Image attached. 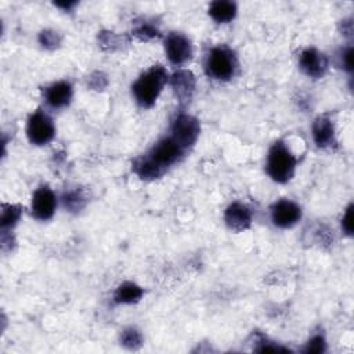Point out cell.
I'll list each match as a JSON object with an SVG mask.
<instances>
[{"mask_svg": "<svg viewBox=\"0 0 354 354\" xmlns=\"http://www.w3.org/2000/svg\"><path fill=\"white\" fill-rule=\"evenodd\" d=\"M302 217V209L292 201L281 199L272 208L273 223L280 228H289L295 225Z\"/></svg>", "mask_w": 354, "mask_h": 354, "instance_id": "7", "label": "cell"}, {"mask_svg": "<svg viewBox=\"0 0 354 354\" xmlns=\"http://www.w3.org/2000/svg\"><path fill=\"white\" fill-rule=\"evenodd\" d=\"M296 169V158L288 150V147L278 142L276 143L269 153L267 158V173L277 183L289 181Z\"/></svg>", "mask_w": 354, "mask_h": 354, "instance_id": "2", "label": "cell"}, {"mask_svg": "<svg viewBox=\"0 0 354 354\" xmlns=\"http://www.w3.org/2000/svg\"><path fill=\"white\" fill-rule=\"evenodd\" d=\"M299 64H300L302 71L306 75H309L311 78H316V79L321 78L328 68L327 57L316 49H306L300 54Z\"/></svg>", "mask_w": 354, "mask_h": 354, "instance_id": "10", "label": "cell"}, {"mask_svg": "<svg viewBox=\"0 0 354 354\" xmlns=\"http://www.w3.org/2000/svg\"><path fill=\"white\" fill-rule=\"evenodd\" d=\"M166 82H168L166 69L162 65L151 67L135 82L132 87L136 101L144 108L153 107Z\"/></svg>", "mask_w": 354, "mask_h": 354, "instance_id": "1", "label": "cell"}, {"mask_svg": "<svg viewBox=\"0 0 354 354\" xmlns=\"http://www.w3.org/2000/svg\"><path fill=\"white\" fill-rule=\"evenodd\" d=\"M172 86L175 89L177 98L181 102H187L192 97V93L195 89V78L190 71H186V69L177 71L172 76Z\"/></svg>", "mask_w": 354, "mask_h": 354, "instance_id": "13", "label": "cell"}, {"mask_svg": "<svg viewBox=\"0 0 354 354\" xmlns=\"http://www.w3.org/2000/svg\"><path fill=\"white\" fill-rule=\"evenodd\" d=\"M209 14L219 24L230 23L235 17V14H237V5L234 2H223V0H217V2H213L210 5Z\"/></svg>", "mask_w": 354, "mask_h": 354, "instance_id": "15", "label": "cell"}, {"mask_svg": "<svg viewBox=\"0 0 354 354\" xmlns=\"http://www.w3.org/2000/svg\"><path fill=\"white\" fill-rule=\"evenodd\" d=\"M57 206L54 192L49 187H41L35 191L32 198V214L38 220H49L53 217Z\"/></svg>", "mask_w": 354, "mask_h": 354, "instance_id": "9", "label": "cell"}, {"mask_svg": "<svg viewBox=\"0 0 354 354\" xmlns=\"http://www.w3.org/2000/svg\"><path fill=\"white\" fill-rule=\"evenodd\" d=\"M135 35L139 36L142 41H148V39H153V38L158 36L159 32H158L154 27H151V25H148V24H143V25H140V27L135 31Z\"/></svg>", "mask_w": 354, "mask_h": 354, "instance_id": "20", "label": "cell"}, {"mask_svg": "<svg viewBox=\"0 0 354 354\" xmlns=\"http://www.w3.org/2000/svg\"><path fill=\"white\" fill-rule=\"evenodd\" d=\"M165 50L168 58L175 65L186 64L192 56V47L190 41L181 34H170L166 38Z\"/></svg>", "mask_w": 354, "mask_h": 354, "instance_id": "8", "label": "cell"}, {"mask_svg": "<svg viewBox=\"0 0 354 354\" xmlns=\"http://www.w3.org/2000/svg\"><path fill=\"white\" fill-rule=\"evenodd\" d=\"M56 129L52 118L45 113L43 111H36L31 115L28 126H27V135L32 144L36 146H45L50 143L54 137Z\"/></svg>", "mask_w": 354, "mask_h": 354, "instance_id": "5", "label": "cell"}, {"mask_svg": "<svg viewBox=\"0 0 354 354\" xmlns=\"http://www.w3.org/2000/svg\"><path fill=\"white\" fill-rule=\"evenodd\" d=\"M142 296L143 289L139 285L133 283H125L115 291L113 299L116 303H135L139 302Z\"/></svg>", "mask_w": 354, "mask_h": 354, "instance_id": "16", "label": "cell"}, {"mask_svg": "<svg viewBox=\"0 0 354 354\" xmlns=\"http://www.w3.org/2000/svg\"><path fill=\"white\" fill-rule=\"evenodd\" d=\"M225 224L234 231H243L247 230L252 223V213L248 206L235 202L230 205L224 214Z\"/></svg>", "mask_w": 354, "mask_h": 354, "instance_id": "11", "label": "cell"}, {"mask_svg": "<svg viewBox=\"0 0 354 354\" xmlns=\"http://www.w3.org/2000/svg\"><path fill=\"white\" fill-rule=\"evenodd\" d=\"M351 58H353V47L344 49V50L342 52V54H340V63H342V67H343L346 71H349V72L353 71Z\"/></svg>", "mask_w": 354, "mask_h": 354, "instance_id": "22", "label": "cell"}, {"mask_svg": "<svg viewBox=\"0 0 354 354\" xmlns=\"http://www.w3.org/2000/svg\"><path fill=\"white\" fill-rule=\"evenodd\" d=\"M351 210H353V206L350 205L346 210V214L343 216V220H342V227H343L344 232L349 234V235H351V231H353V223H351V214L353 213H351Z\"/></svg>", "mask_w": 354, "mask_h": 354, "instance_id": "23", "label": "cell"}, {"mask_svg": "<svg viewBox=\"0 0 354 354\" xmlns=\"http://www.w3.org/2000/svg\"><path fill=\"white\" fill-rule=\"evenodd\" d=\"M325 350V340L322 336L317 335L314 336L309 343L307 347L305 349L306 353H322Z\"/></svg>", "mask_w": 354, "mask_h": 354, "instance_id": "21", "label": "cell"}, {"mask_svg": "<svg viewBox=\"0 0 354 354\" xmlns=\"http://www.w3.org/2000/svg\"><path fill=\"white\" fill-rule=\"evenodd\" d=\"M122 343L128 347H137L142 344V336L136 329H126L121 338Z\"/></svg>", "mask_w": 354, "mask_h": 354, "instance_id": "19", "label": "cell"}, {"mask_svg": "<svg viewBox=\"0 0 354 354\" xmlns=\"http://www.w3.org/2000/svg\"><path fill=\"white\" fill-rule=\"evenodd\" d=\"M313 137L318 147H329L335 143L333 124L327 116H320L313 125Z\"/></svg>", "mask_w": 354, "mask_h": 354, "instance_id": "14", "label": "cell"}, {"mask_svg": "<svg viewBox=\"0 0 354 354\" xmlns=\"http://www.w3.org/2000/svg\"><path fill=\"white\" fill-rule=\"evenodd\" d=\"M64 203L71 210H79V209L83 208L85 199H83V197L79 192L74 191V192H69V194H67L64 197Z\"/></svg>", "mask_w": 354, "mask_h": 354, "instance_id": "18", "label": "cell"}, {"mask_svg": "<svg viewBox=\"0 0 354 354\" xmlns=\"http://www.w3.org/2000/svg\"><path fill=\"white\" fill-rule=\"evenodd\" d=\"M45 98L53 108L67 107L72 98V86L69 82H57L45 90Z\"/></svg>", "mask_w": 354, "mask_h": 354, "instance_id": "12", "label": "cell"}, {"mask_svg": "<svg viewBox=\"0 0 354 354\" xmlns=\"http://www.w3.org/2000/svg\"><path fill=\"white\" fill-rule=\"evenodd\" d=\"M199 136V124L194 116L181 113L179 115L172 125V137L187 150L191 147Z\"/></svg>", "mask_w": 354, "mask_h": 354, "instance_id": "6", "label": "cell"}, {"mask_svg": "<svg viewBox=\"0 0 354 354\" xmlns=\"http://www.w3.org/2000/svg\"><path fill=\"white\" fill-rule=\"evenodd\" d=\"M237 68V58L227 47H214L206 60V72L213 79L228 80Z\"/></svg>", "mask_w": 354, "mask_h": 354, "instance_id": "3", "label": "cell"}, {"mask_svg": "<svg viewBox=\"0 0 354 354\" xmlns=\"http://www.w3.org/2000/svg\"><path fill=\"white\" fill-rule=\"evenodd\" d=\"M21 216V210L17 206L13 205H3V212H2V227L9 228L13 227Z\"/></svg>", "mask_w": 354, "mask_h": 354, "instance_id": "17", "label": "cell"}, {"mask_svg": "<svg viewBox=\"0 0 354 354\" xmlns=\"http://www.w3.org/2000/svg\"><path fill=\"white\" fill-rule=\"evenodd\" d=\"M41 42H42L43 46H50V45L56 46V45H58L60 41L57 39V35H56V34L42 32V35H41Z\"/></svg>", "mask_w": 354, "mask_h": 354, "instance_id": "24", "label": "cell"}, {"mask_svg": "<svg viewBox=\"0 0 354 354\" xmlns=\"http://www.w3.org/2000/svg\"><path fill=\"white\" fill-rule=\"evenodd\" d=\"M184 151L186 150L173 137H166L157 143L144 157L164 175L170 165L183 157Z\"/></svg>", "mask_w": 354, "mask_h": 354, "instance_id": "4", "label": "cell"}]
</instances>
